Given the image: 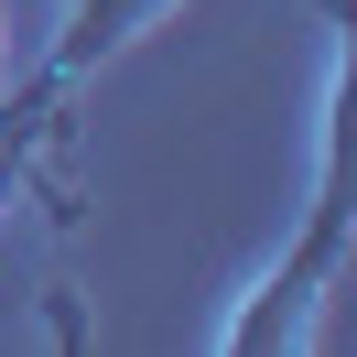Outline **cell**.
Wrapping results in <instances>:
<instances>
[{
  "instance_id": "1",
  "label": "cell",
  "mask_w": 357,
  "mask_h": 357,
  "mask_svg": "<svg viewBox=\"0 0 357 357\" xmlns=\"http://www.w3.org/2000/svg\"><path fill=\"white\" fill-rule=\"evenodd\" d=\"M335 271H347V66L325 76V130H314V195H303V227H292V249L249 282V303L227 314L217 347H227V357L314 347V303L335 292Z\"/></svg>"
},
{
  "instance_id": "2",
  "label": "cell",
  "mask_w": 357,
  "mask_h": 357,
  "mask_svg": "<svg viewBox=\"0 0 357 357\" xmlns=\"http://www.w3.org/2000/svg\"><path fill=\"white\" fill-rule=\"evenodd\" d=\"M162 11H174V0H66V22H54V44L33 54V76L11 87V109H22V119H54L76 76L109 66L130 33H152V22H162Z\"/></svg>"
},
{
  "instance_id": "3",
  "label": "cell",
  "mask_w": 357,
  "mask_h": 357,
  "mask_svg": "<svg viewBox=\"0 0 357 357\" xmlns=\"http://www.w3.org/2000/svg\"><path fill=\"white\" fill-rule=\"evenodd\" d=\"M22 141H33V119L11 109V98H0V174H11V162H22Z\"/></svg>"
}]
</instances>
